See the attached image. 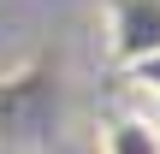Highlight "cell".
Masks as SVG:
<instances>
[{"label": "cell", "instance_id": "obj_4", "mask_svg": "<svg viewBox=\"0 0 160 154\" xmlns=\"http://www.w3.org/2000/svg\"><path fill=\"white\" fill-rule=\"evenodd\" d=\"M154 119H160V113H154Z\"/></svg>", "mask_w": 160, "mask_h": 154}, {"label": "cell", "instance_id": "obj_3", "mask_svg": "<svg viewBox=\"0 0 160 154\" xmlns=\"http://www.w3.org/2000/svg\"><path fill=\"white\" fill-rule=\"evenodd\" d=\"M125 77H131V89H142V95H154V101H160V53H148L142 65H131Z\"/></svg>", "mask_w": 160, "mask_h": 154}, {"label": "cell", "instance_id": "obj_2", "mask_svg": "<svg viewBox=\"0 0 160 154\" xmlns=\"http://www.w3.org/2000/svg\"><path fill=\"white\" fill-rule=\"evenodd\" d=\"M95 154H160V119L154 113H113V119H101Z\"/></svg>", "mask_w": 160, "mask_h": 154}, {"label": "cell", "instance_id": "obj_1", "mask_svg": "<svg viewBox=\"0 0 160 154\" xmlns=\"http://www.w3.org/2000/svg\"><path fill=\"white\" fill-rule=\"evenodd\" d=\"M107 53L119 71L160 53V0H107Z\"/></svg>", "mask_w": 160, "mask_h": 154}]
</instances>
